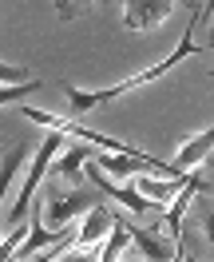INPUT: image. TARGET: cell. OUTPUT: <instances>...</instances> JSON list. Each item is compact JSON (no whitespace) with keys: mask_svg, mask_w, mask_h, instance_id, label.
<instances>
[{"mask_svg":"<svg viewBox=\"0 0 214 262\" xmlns=\"http://www.w3.org/2000/svg\"><path fill=\"white\" fill-rule=\"evenodd\" d=\"M99 203H103V195H99L96 187H72V183L48 179L44 183V227L64 234L76 223V214H87Z\"/></svg>","mask_w":214,"mask_h":262,"instance_id":"1","label":"cell"},{"mask_svg":"<svg viewBox=\"0 0 214 262\" xmlns=\"http://www.w3.org/2000/svg\"><path fill=\"white\" fill-rule=\"evenodd\" d=\"M60 147H64V135H60V131L44 135V143H40L32 167H28V179H24V187H20V199H12V219H20V214H24V207H28V203H32V195H36V187L48 179L52 159H56V151H60Z\"/></svg>","mask_w":214,"mask_h":262,"instance_id":"2","label":"cell"},{"mask_svg":"<svg viewBox=\"0 0 214 262\" xmlns=\"http://www.w3.org/2000/svg\"><path fill=\"white\" fill-rule=\"evenodd\" d=\"M179 243L167 238L163 227H143V230L131 227V246H139V254H143L147 262H175L179 258Z\"/></svg>","mask_w":214,"mask_h":262,"instance_id":"3","label":"cell"},{"mask_svg":"<svg viewBox=\"0 0 214 262\" xmlns=\"http://www.w3.org/2000/svg\"><path fill=\"white\" fill-rule=\"evenodd\" d=\"M175 8H179V4H171V0H127V4H123V24L135 28V32H147L155 24H163Z\"/></svg>","mask_w":214,"mask_h":262,"instance_id":"4","label":"cell"},{"mask_svg":"<svg viewBox=\"0 0 214 262\" xmlns=\"http://www.w3.org/2000/svg\"><path fill=\"white\" fill-rule=\"evenodd\" d=\"M107 230H115V211L107 207V203H99V207H91V211L83 214L80 223V234H76V250H96V243L107 234Z\"/></svg>","mask_w":214,"mask_h":262,"instance_id":"5","label":"cell"},{"mask_svg":"<svg viewBox=\"0 0 214 262\" xmlns=\"http://www.w3.org/2000/svg\"><path fill=\"white\" fill-rule=\"evenodd\" d=\"M99 147H91V143H76V147H67L60 159H52V171L48 179H60V183H72V187H83L80 183V167L96 155Z\"/></svg>","mask_w":214,"mask_h":262,"instance_id":"6","label":"cell"},{"mask_svg":"<svg viewBox=\"0 0 214 262\" xmlns=\"http://www.w3.org/2000/svg\"><path fill=\"white\" fill-rule=\"evenodd\" d=\"M210 151H214V127L202 131V135H195L191 143H182V151L175 155V163H171V175H175V179L191 175V167L206 163V159H210Z\"/></svg>","mask_w":214,"mask_h":262,"instance_id":"7","label":"cell"},{"mask_svg":"<svg viewBox=\"0 0 214 262\" xmlns=\"http://www.w3.org/2000/svg\"><path fill=\"white\" fill-rule=\"evenodd\" d=\"M198 175H182V179H155V175H135L131 187L139 195L147 199V203H171V195H179L186 183H195Z\"/></svg>","mask_w":214,"mask_h":262,"instance_id":"8","label":"cell"},{"mask_svg":"<svg viewBox=\"0 0 214 262\" xmlns=\"http://www.w3.org/2000/svg\"><path fill=\"white\" fill-rule=\"evenodd\" d=\"M24 159H28V139H16V143L4 147V155H0V203H4L8 187H12V175L24 167ZM0 243H4V238H0Z\"/></svg>","mask_w":214,"mask_h":262,"instance_id":"9","label":"cell"},{"mask_svg":"<svg viewBox=\"0 0 214 262\" xmlns=\"http://www.w3.org/2000/svg\"><path fill=\"white\" fill-rule=\"evenodd\" d=\"M195 230H202V238L214 246V199H198V207H195Z\"/></svg>","mask_w":214,"mask_h":262,"instance_id":"10","label":"cell"},{"mask_svg":"<svg viewBox=\"0 0 214 262\" xmlns=\"http://www.w3.org/2000/svg\"><path fill=\"white\" fill-rule=\"evenodd\" d=\"M32 68H24V64H0V83L4 88H16V83H32Z\"/></svg>","mask_w":214,"mask_h":262,"instance_id":"11","label":"cell"},{"mask_svg":"<svg viewBox=\"0 0 214 262\" xmlns=\"http://www.w3.org/2000/svg\"><path fill=\"white\" fill-rule=\"evenodd\" d=\"M40 88H44L40 76H36L32 83H16V88H4V83H0V103H20L24 96H32V92H40Z\"/></svg>","mask_w":214,"mask_h":262,"instance_id":"12","label":"cell"},{"mask_svg":"<svg viewBox=\"0 0 214 262\" xmlns=\"http://www.w3.org/2000/svg\"><path fill=\"white\" fill-rule=\"evenodd\" d=\"M56 8H60V20H72V16H83L91 4H72V0H60Z\"/></svg>","mask_w":214,"mask_h":262,"instance_id":"13","label":"cell"},{"mask_svg":"<svg viewBox=\"0 0 214 262\" xmlns=\"http://www.w3.org/2000/svg\"><path fill=\"white\" fill-rule=\"evenodd\" d=\"M67 234H72V230H67ZM67 234L60 238V243H56V250H52V254H36V262H56V258H60V250L67 246Z\"/></svg>","mask_w":214,"mask_h":262,"instance_id":"14","label":"cell"},{"mask_svg":"<svg viewBox=\"0 0 214 262\" xmlns=\"http://www.w3.org/2000/svg\"><path fill=\"white\" fill-rule=\"evenodd\" d=\"M175 262H182V250H179V258H175Z\"/></svg>","mask_w":214,"mask_h":262,"instance_id":"15","label":"cell"},{"mask_svg":"<svg viewBox=\"0 0 214 262\" xmlns=\"http://www.w3.org/2000/svg\"><path fill=\"white\" fill-rule=\"evenodd\" d=\"M210 44H214V28H210Z\"/></svg>","mask_w":214,"mask_h":262,"instance_id":"16","label":"cell"},{"mask_svg":"<svg viewBox=\"0 0 214 262\" xmlns=\"http://www.w3.org/2000/svg\"><path fill=\"white\" fill-rule=\"evenodd\" d=\"M210 76H214V64H210Z\"/></svg>","mask_w":214,"mask_h":262,"instance_id":"17","label":"cell"}]
</instances>
